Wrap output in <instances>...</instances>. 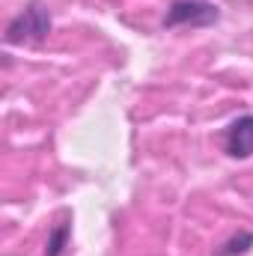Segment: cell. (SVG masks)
Listing matches in <instances>:
<instances>
[{
    "instance_id": "5",
    "label": "cell",
    "mask_w": 253,
    "mask_h": 256,
    "mask_svg": "<svg viewBox=\"0 0 253 256\" xmlns=\"http://www.w3.org/2000/svg\"><path fill=\"white\" fill-rule=\"evenodd\" d=\"M250 248H253V232H236L232 238H226L214 250V256H244Z\"/></svg>"
},
{
    "instance_id": "2",
    "label": "cell",
    "mask_w": 253,
    "mask_h": 256,
    "mask_svg": "<svg viewBox=\"0 0 253 256\" xmlns=\"http://www.w3.org/2000/svg\"><path fill=\"white\" fill-rule=\"evenodd\" d=\"M220 21V9L208 0H173L164 27H212Z\"/></svg>"
},
{
    "instance_id": "3",
    "label": "cell",
    "mask_w": 253,
    "mask_h": 256,
    "mask_svg": "<svg viewBox=\"0 0 253 256\" xmlns=\"http://www.w3.org/2000/svg\"><path fill=\"white\" fill-rule=\"evenodd\" d=\"M224 140V152L230 158H250L253 155V114H244L238 120H232L220 134Z\"/></svg>"
},
{
    "instance_id": "4",
    "label": "cell",
    "mask_w": 253,
    "mask_h": 256,
    "mask_svg": "<svg viewBox=\"0 0 253 256\" xmlns=\"http://www.w3.org/2000/svg\"><path fill=\"white\" fill-rule=\"evenodd\" d=\"M72 242V224L60 220L51 232H48V244H45V256H63L66 248Z\"/></svg>"
},
{
    "instance_id": "1",
    "label": "cell",
    "mask_w": 253,
    "mask_h": 256,
    "mask_svg": "<svg viewBox=\"0 0 253 256\" xmlns=\"http://www.w3.org/2000/svg\"><path fill=\"white\" fill-rule=\"evenodd\" d=\"M51 12L42 0H30L9 24H6V33H3V42L6 45H36L42 42L48 33H51Z\"/></svg>"
}]
</instances>
